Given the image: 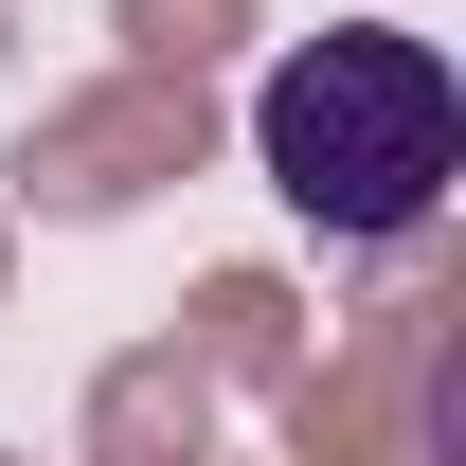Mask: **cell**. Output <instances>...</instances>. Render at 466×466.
I'll use <instances>...</instances> for the list:
<instances>
[{
	"label": "cell",
	"mask_w": 466,
	"mask_h": 466,
	"mask_svg": "<svg viewBox=\"0 0 466 466\" xmlns=\"http://www.w3.org/2000/svg\"><path fill=\"white\" fill-rule=\"evenodd\" d=\"M251 162H269V198H288L305 233L395 251V233L449 216V179H466V90H449L431 36L341 18V36L269 55V90H251Z\"/></svg>",
	"instance_id": "1"
}]
</instances>
